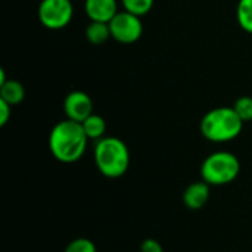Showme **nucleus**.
Listing matches in <instances>:
<instances>
[{"instance_id":"1","label":"nucleus","mask_w":252,"mask_h":252,"mask_svg":"<svg viewBox=\"0 0 252 252\" xmlns=\"http://www.w3.org/2000/svg\"><path fill=\"white\" fill-rule=\"evenodd\" d=\"M87 143L83 126L68 118L55 124L49 134V149L55 159L63 164L77 162L84 155Z\"/></svg>"},{"instance_id":"2","label":"nucleus","mask_w":252,"mask_h":252,"mask_svg":"<svg viewBox=\"0 0 252 252\" xmlns=\"http://www.w3.org/2000/svg\"><path fill=\"white\" fill-rule=\"evenodd\" d=\"M244 121L233 106H219L208 111L199 124L202 136L213 143H226L235 140L244 128Z\"/></svg>"},{"instance_id":"3","label":"nucleus","mask_w":252,"mask_h":252,"mask_svg":"<svg viewBox=\"0 0 252 252\" xmlns=\"http://www.w3.org/2000/svg\"><path fill=\"white\" fill-rule=\"evenodd\" d=\"M94 164L105 177L118 179L130 167V151L121 139L105 136L94 145Z\"/></svg>"},{"instance_id":"4","label":"nucleus","mask_w":252,"mask_h":252,"mask_svg":"<svg viewBox=\"0 0 252 252\" xmlns=\"http://www.w3.org/2000/svg\"><path fill=\"white\" fill-rule=\"evenodd\" d=\"M241 173V162L236 155L219 151L208 155L201 165V176L210 186H224L236 180Z\"/></svg>"},{"instance_id":"5","label":"nucleus","mask_w":252,"mask_h":252,"mask_svg":"<svg viewBox=\"0 0 252 252\" xmlns=\"http://www.w3.org/2000/svg\"><path fill=\"white\" fill-rule=\"evenodd\" d=\"M38 21L47 30H62L68 27L74 16L71 0H41L38 4Z\"/></svg>"},{"instance_id":"6","label":"nucleus","mask_w":252,"mask_h":252,"mask_svg":"<svg viewBox=\"0 0 252 252\" xmlns=\"http://www.w3.org/2000/svg\"><path fill=\"white\" fill-rule=\"evenodd\" d=\"M111 38L121 44H133L143 34V24L140 16L133 15L127 10H120L109 21Z\"/></svg>"},{"instance_id":"7","label":"nucleus","mask_w":252,"mask_h":252,"mask_svg":"<svg viewBox=\"0 0 252 252\" xmlns=\"http://www.w3.org/2000/svg\"><path fill=\"white\" fill-rule=\"evenodd\" d=\"M63 112L68 120L81 124L93 114V100L86 92L72 90L66 94L63 100Z\"/></svg>"},{"instance_id":"8","label":"nucleus","mask_w":252,"mask_h":252,"mask_svg":"<svg viewBox=\"0 0 252 252\" xmlns=\"http://www.w3.org/2000/svg\"><path fill=\"white\" fill-rule=\"evenodd\" d=\"M84 10L90 21L106 24L120 12L117 0H86Z\"/></svg>"},{"instance_id":"9","label":"nucleus","mask_w":252,"mask_h":252,"mask_svg":"<svg viewBox=\"0 0 252 252\" xmlns=\"http://www.w3.org/2000/svg\"><path fill=\"white\" fill-rule=\"evenodd\" d=\"M210 185L202 182L192 183L183 193V202L189 210H201L210 199Z\"/></svg>"},{"instance_id":"10","label":"nucleus","mask_w":252,"mask_h":252,"mask_svg":"<svg viewBox=\"0 0 252 252\" xmlns=\"http://www.w3.org/2000/svg\"><path fill=\"white\" fill-rule=\"evenodd\" d=\"M0 99L10 106L19 105L25 99V87L16 80H7L0 86Z\"/></svg>"},{"instance_id":"11","label":"nucleus","mask_w":252,"mask_h":252,"mask_svg":"<svg viewBox=\"0 0 252 252\" xmlns=\"http://www.w3.org/2000/svg\"><path fill=\"white\" fill-rule=\"evenodd\" d=\"M83 130L86 133V136L89 137V140H100L105 137L106 133V121L103 120V117L97 115V114H92L89 118H86L83 123Z\"/></svg>"},{"instance_id":"12","label":"nucleus","mask_w":252,"mask_h":252,"mask_svg":"<svg viewBox=\"0 0 252 252\" xmlns=\"http://www.w3.org/2000/svg\"><path fill=\"white\" fill-rule=\"evenodd\" d=\"M86 38L92 44H103L111 38V31H109V24L106 22H96L90 21V24L86 28Z\"/></svg>"},{"instance_id":"13","label":"nucleus","mask_w":252,"mask_h":252,"mask_svg":"<svg viewBox=\"0 0 252 252\" xmlns=\"http://www.w3.org/2000/svg\"><path fill=\"white\" fill-rule=\"evenodd\" d=\"M236 19L244 31L252 34V0H239L238 1Z\"/></svg>"},{"instance_id":"14","label":"nucleus","mask_w":252,"mask_h":252,"mask_svg":"<svg viewBox=\"0 0 252 252\" xmlns=\"http://www.w3.org/2000/svg\"><path fill=\"white\" fill-rule=\"evenodd\" d=\"M155 0H121V4L124 7V10L137 15V16H145L148 15L152 7H154Z\"/></svg>"},{"instance_id":"15","label":"nucleus","mask_w":252,"mask_h":252,"mask_svg":"<svg viewBox=\"0 0 252 252\" xmlns=\"http://www.w3.org/2000/svg\"><path fill=\"white\" fill-rule=\"evenodd\" d=\"M233 109L236 111V114L241 117V120H242L244 123H250V121H252L251 96H241L239 99H236V102L233 103Z\"/></svg>"},{"instance_id":"16","label":"nucleus","mask_w":252,"mask_h":252,"mask_svg":"<svg viewBox=\"0 0 252 252\" xmlns=\"http://www.w3.org/2000/svg\"><path fill=\"white\" fill-rule=\"evenodd\" d=\"M65 252H97V250H96V245L90 239L77 238L66 245Z\"/></svg>"},{"instance_id":"17","label":"nucleus","mask_w":252,"mask_h":252,"mask_svg":"<svg viewBox=\"0 0 252 252\" xmlns=\"http://www.w3.org/2000/svg\"><path fill=\"white\" fill-rule=\"evenodd\" d=\"M140 252H164L162 245L155 239H145L140 245Z\"/></svg>"},{"instance_id":"18","label":"nucleus","mask_w":252,"mask_h":252,"mask_svg":"<svg viewBox=\"0 0 252 252\" xmlns=\"http://www.w3.org/2000/svg\"><path fill=\"white\" fill-rule=\"evenodd\" d=\"M10 115H12V106L0 99V126L1 127L7 124V121L10 120Z\"/></svg>"}]
</instances>
